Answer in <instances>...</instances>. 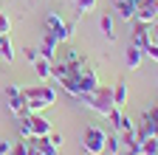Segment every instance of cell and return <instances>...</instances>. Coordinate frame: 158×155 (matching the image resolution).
<instances>
[{
    "label": "cell",
    "instance_id": "cell-1",
    "mask_svg": "<svg viewBox=\"0 0 158 155\" xmlns=\"http://www.w3.org/2000/svg\"><path fill=\"white\" fill-rule=\"evenodd\" d=\"M23 96H26V113H43L56 102V90L45 82H40L34 88H23Z\"/></svg>",
    "mask_w": 158,
    "mask_h": 155
},
{
    "label": "cell",
    "instance_id": "cell-2",
    "mask_svg": "<svg viewBox=\"0 0 158 155\" xmlns=\"http://www.w3.org/2000/svg\"><path fill=\"white\" fill-rule=\"evenodd\" d=\"M51 133V121L40 113H26L20 116V135L23 138H43Z\"/></svg>",
    "mask_w": 158,
    "mask_h": 155
},
{
    "label": "cell",
    "instance_id": "cell-3",
    "mask_svg": "<svg viewBox=\"0 0 158 155\" xmlns=\"http://www.w3.org/2000/svg\"><path fill=\"white\" fill-rule=\"evenodd\" d=\"M82 102L93 110V113H99V116H105L107 119V113L113 110V90L110 88H102L99 85L93 93H88V96H82Z\"/></svg>",
    "mask_w": 158,
    "mask_h": 155
},
{
    "label": "cell",
    "instance_id": "cell-4",
    "mask_svg": "<svg viewBox=\"0 0 158 155\" xmlns=\"http://www.w3.org/2000/svg\"><path fill=\"white\" fill-rule=\"evenodd\" d=\"M105 141H107V133L99 127V124H88L82 133V149L88 155H102L105 152Z\"/></svg>",
    "mask_w": 158,
    "mask_h": 155
},
{
    "label": "cell",
    "instance_id": "cell-5",
    "mask_svg": "<svg viewBox=\"0 0 158 155\" xmlns=\"http://www.w3.org/2000/svg\"><path fill=\"white\" fill-rule=\"evenodd\" d=\"M45 31L54 34L59 43H68V40H71V34H73V23H65L56 11H51V14L45 17Z\"/></svg>",
    "mask_w": 158,
    "mask_h": 155
},
{
    "label": "cell",
    "instance_id": "cell-6",
    "mask_svg": "<svg viewBox=\"0 0 158 155\" xmlns=\"http://www.w3.org/2000/svg\"><path fill=\"white\" fill-rule=\"evenodd\" d=\"M6 107L17 116H26V96H23V88H17V85H9L6 88Z\"/></svg>",
    "mask_w": 158,
    "mask_h": 155
},
{
    "label": "cell",
    "instance_id": "cell-7",
    "mask_svg": "<svg viewBox=\"0 0 158 155\" xmlns=\"http://www.w3.org/2000/svg\"><path fill=\"white\" fill-rule=\"evenodd\" d=\"M73 79H76V85H79V93H82V96H88V93H93L96 88H99V76H96V71L93 68H82V71H79L76 76H73ZM82 96H79V99H82Z\"/></svg>",
    "mask_w": 158,
    "mask_h": 155
},
{
    "label": "cell",
    "instance_id": "cell-8",
    "mask_svg": "<svg viewBox=\"0 0 158 155\" xmlns=\"http://www.w3.org/2000/svg\"><path fill=\"white\" fill-rule=\"evenodd\" d=\"M135 138H138V141H147V138H158V127H155V121L150 119L147 113H141V121L135 124Z\"/></svg>",
    "mask_w": 158,
    "mask_h": 155
},
{
    "label": "cell",
    "instance_id": "cell-9",
    "mask_svg": "<svg viewBox=\"0 0 158 155\" xmlns=\"http://www.w3.org/2000/svg\"><path fill=\"white\" fill-rule=\"evenodd\" d=\"M56 48H59V40H56L54 34L45 31L43 43H40V56H43V59H48V62H56Z\"/></svg>",
    "mask_w": 158,
    "mask_h": 155
},
{
    "label": "cell",
    "instance_id": "cell-10",
    "mask_svg": "<svg viewBox=\"0 0 158 155\" xmlns=\"http://www.w3.org/2000/svg\"><path fill=\"white\" fill-rule=\"evenodd\" d=\"M150 43H152V37H150V23H138V20H135V28H133V45L144 51Z\"/></svg>",
    "mask_w": 158,
    "mask_h": 155
},
{
    "label": "cell",
    "instance_id": "cell-11",
    "mask_svg": "<svg viewBox=\"0 0 158 155\" xmlns=\"http://www.w3.org/2000/svg\"><path fill=\"white\" fill-rule=\"evenodd\" d=\"M65 65H68V76H76L79 71H82L88 62H85V54H79V51H68L65 56Z\"/></svg>",
    "mask_w": 158,
    "mask_h": 155
},
{
    "label": "cell",
    "instance_id": "cell-12",
    "mask_svg": "<svg viewBox=\"0 0 158 155\" xmlns=\"http://www.w3.org/2000/svg\"><path fill=\"white\" fill-rule=\"evenodd\" d=\"M31 144H34V152L37 155H59V147H54L48 141V135H43V138H31Z\"/></svg>",
    "mask_w": 158,
    "mask_h": 155
},
{
    "label": "cell",
    "instance_id": "cell-13",
    "mask_svg": "<svg viewBox=\"0 0 158 155\" xmlns=\"http://www.w3.org/2000/svg\"><path fill=\"white\" fill-rule=\"evenodd\" d=\"M122 149H124V141H122V135H118L116 130H113V133H107L105 152H110V155H122Z\"/></svg>",
    "mask_w": 158,
    "mask_h": 155
},
{
    "label": "cell",
    "instance_id": "cell-14",
    "mask_svg": "<svg viewBox=\"0 0 158 155\" xmlns=\"http://www.w3.org/2000/svg\"><path fill=\"white\" fill-rule=\"evenodd\" d=\"M56 85L62 88V90L71 96V99H79V96H82V93H79V85H76V79H73V76H59V79H56Z\"/></svg>",
    "mask_w": 158,
    "mask_h": 155
},
{
    "label": "cell",
    "instance_id": "cell-15",
    "mask_svg": "<svg viewBox=\"0 0 158 155\" xmlns=\"http://www.w3.org/2000/svg\"><path fill=\"white\" fill-rule=\"evenodd\" d=\"M113 9H116V14L122 17V20H135V11H138V6H135V3H127V0L113 3Z\"/></svg>",
    "mask_w": 158,
    "mask_h": 155
},
{
    "label": "cell",
    "instance_id": "cell-16",
    "mask_svg": "<svg viewBox=\"0 0 158 155\" xmlns=\"http://www.w3.org/2000/svg\"><path fill=\"white\" fill-rule=\"evenodd\" d=\"M127 82H118L116 88H113V107H118V110H122L124 104H127Z\"/></svg>",
    "mask_w": 158,
    "mask_h": 155
},
{
    "label": "cell",
    "instance_id": "cell-17",
    "mask_svg": "<svg viewBox=\"0 0 158 155\" xmlns=\"http://www.w3.org/2000/svg\"><path fill=\"white\" fill-rule=\"evenodd\" d=\"M0 59H6V62H14V48H11V40H9V34H0Z\"/></svg>",
    "mask_w": 158,
    "mask_h": 155
},
{
    "label": "cell",
    "instance_id": "cell-18",
    "mask_svg": "<svg viewBox=\"0 0 158 155\" xmlns=\"http://www.w3.org/2000/svg\"><path fill=\"white\" fill-rule=\"evenodd\" d=\"M34 73H37V79H51V62L43 59V56H37V62H34Z\"/></svg>",
    "mask_w": 158,
    "mask_h": 155
},
{
    "label": "cell",
    "instance_id": "cell-19",
    "mask_svg": "<svg viewBox=\"0 0 158 155\" xmlns=\"http://www.w3.org/2000/svg\"><path fill=\"white\" fill-rule=\"evenodd\" d=\"M141 59H144V51H141V48H135V45H130V48H127V68L135 71L138 65H141Z\"/></svg>",
    "mask_w": 158,
    "mask_h": 155
},
{
    "label": "cell",
    "instance_id": "cell-20",
    "mask_svg": "<svg viewBox=\"0 0 158 155\" xmlns=\"http://www.w3.org/2000/svg\"><path fill=\"white\" fill-rule=\"evenodd\" d=\"M9 155H34V144H31V138H23V141L11 144V152H9Z\"/></svg>",
    "mask_w": 158,
    "mask_h": 155
},
{
    "label": "cell",
    "instance_id": "cell-21",
    "mask_svg": "<svg viewBox=\"0 0 158 155\" xmlns=\"http://www.w3.org/2000/svg\"><path fill=\"white\" fill-rule=\"evenodd\" d=\"M155 17H158V14H155L152 6H138V11H135V20H138V23H152Z\"/></svg>",
    "mask_w": 158,
    "mask_h": 155
},
{
    "label": "cell",
    "instance_id": "cell-22",
    "mask_svg": "<svg viewBox=\"0 0 158 155\" xmlns=\"http://www.w3.org/2000/svg\"><path fill=\"white\" fill-rule=\"evenodd\" d=\"M102 31H105V37H107V40H116V31H113V17H110V14H105V17H102Z\"/></svg>",
    "mask_w": 158,
    "mask_h": 155
},
{
    "label": "cell",
    "instance_id": "cell-23",
    "mask_svg": "<svg viewBox=\"0 0 158 155\" xmlns=\"http://www.w3.org/2000/svg\"><path fill=\"white\" fill-rule=\"evenodd\" d=\"M96 3H99V0H76V11L79 14H88V11L96 9Z\"/></svg>",
    "mask_w": 158,
    "mask_h": 155
},
{
    "label": "cell",
    "instance_id": "cell-24",
    "mask_svg": "<svg viewBox=\"0 0 158 155\" xmlns=\"http://www.w3.org/2000/svg\"><path fill=\"white\" fill-rule=\"evenodd\" d=\"M141 152H144V155H155V152H158V138H147V141H141Z\"/></svg>",
    "mask_w": 158,
    "mask_h": 155
},
{
    "label": "cell",
    "instance_id": "cell-25",
    "mask_svg": "<svg viewBox=\"0 0 158 155\" xmlns=\"http://www.w3.org/2000/svg\"><path fill=\"white\" fill-rule=\"evenodd\" d=\"M0 34H11V20L6 17V11H0Z\"/></svg>",
    "mask_w": 158,
    "mask_h": 155
},
{
    "label": "cell",
    "instance_id": "cell-26",
    "mask_svg": "<svg viewBox=\"0 0 158 155\" xmlns=\"http://www.w3.org/2000/svg\"><path fill=\"white\" fill-rule=\"evenodd\" d=\"M48 141H51L54 147H62V144H65V135H62V133H54V130H51V133H48Z\"/></svg>",
    "mask_w": 158,
    "mask_h": 155
},
{
    "label": "cell",
    "instance_id": "cell-27",
    "mask_svg": "<svg viewBox=\"0 0 158 155\" xmlns=\"http://www.w3.org/2000/svg\"><path fill=\"white\" fill-rule=\"evenodd\" d=\"M144 56H150V59L158 62V43H150V45L144 48Z\"/></svg>",
    "mask_w": 158,
    "mask_h": 155
},
{
    "label": "cell",
    "instance_id": "cell-28",
    "mask_svg": "<svg viewBox=\"0 0 158 155\" xmlns=\"http://www.w3.org/2000/svg\"><path fill=\"white\" fill-rule=\"evenodd\" d=\"M23 54H26V59H28L31 65L37 62V56H40V51H34V48H23Z\"/></svg>",
    "mask_w": 158,
    "mask_h": 155
},
{
    "label": "cell",
    "instance_id": "cell-29",
    "mask_svg": "<svg viewBox=\"0 0 158 155\" xmlns=\"http://www.w3.org/2000/svg\"><path fill=\"white\" fill-rule=\"evenodd\" d=\"M150 37H152V43H158V17L150 23Z\"/></svg>",
    "mask_w": 158,
    "mask_h": 155
},
{
    "label": "cell",
    "instance_id": "cell-30",
    "mask_svg": "<svg viewBox=\"0 0 158 155\" xmlns=\"http://www.w3.org/2000/svg\"><path fill=\"white\" fill-rule=\"evenodd\" d=\"M144 113L150 116V119L155 121V127H158V104H152V107H150V110H144Z\"/></svg>",
    "mask_w": 158,
    "mask_h": 155
},
{
    "label": "cell",
    "instance_id": "cell-31",
    "mask_svg": "<svg viewBox=\"0 0 158 155\" xmlns=\"http://www.w3.org/2000/svg\"><path fill=\"white\" fill-rule=\"evenodd\" d=\"M11 152V144L9 141H0V155H9Z\"/></svg>",
    "mask_w": 158,
    "mask_h": 155
},
{
    "label": "cell",
    "instance_id": "cell-32",
    "mask_svg": "<svg viewBox=\"0 0 158 155\" xmlns=\"http://www.w3.org/2000/svg\"><path fill=\"white\" fill-rule=\"evenodd\" d=\"M113 3H122V0H113ZM127 3H135V6H141V0H127Z\"/></svg>",
    "mask_w": 158,
    "mask_h": 155
},
{
    "label": "cell",
    "instance_id": "cell-33",
    "mask_svg": "<svg viewBox=\"0 0 158 155\" xmlns=\"http://www.w3.org/2000/svg\"><path fill=\"white\" fill-rule=\"evenodd\" d=\"M152 9H155V14H158V0H155V3H152Z\"/></svg>",
    "mask_w": 158,
    "mask_h": 155
},
{
    "label": "cell",
    "instance_id": "cell-34",
    "mask_svg": "<svg viewBox=\"0 0 158 155\" xmlns=\"http://www.w3.org/2000/svg\"><path fill=\"white\" fill-rule=\"evenodd\" d=\"M155 155H158V152H155Z\"/></svg>",
    "mask_w": 158,
    "mask_h": 155
},
{
    "label": "cell",
    "instance_id": "cell-35",
    "mask_svg": "<svg viewBox=\"0 0 158 155\" xmlns=\"http://www.w3.org/2000/svg\"><path fill=\"white\" fill-rule=\"evenodd\" d=\"M34 155H37V152H34Z\"/></svg>",
    "mask_w": 158,
    "mask_h": 155
}]
</instances>
